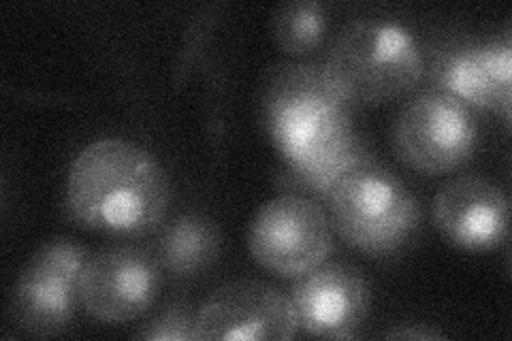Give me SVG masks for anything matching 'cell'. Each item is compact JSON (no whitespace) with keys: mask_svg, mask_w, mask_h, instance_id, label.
Listing matches in <instances>:
<instances>
[{"mask_svg":"<svg viewBox=\"0 0 512 341\" xmlns=\"http://www.w3.org/2000/svg\"><path fill=\"white\" fill-rule=\"evenodd\" d=\"M220 252L216 226L203 216L175 218L160 237L158 258L175 275H195L210 267Z\"/></svg>","mask_w":512,"mask_h":341,"instance_id":"cell-13","label":"cell"},{"mask_svg":"<svg viewBox=\"0 0 512 341\" xmlns=\"http://www.w3.org/2000/svg\"><path fill=\"white\" fill-rule=\"evenodd\" d=\"M438 231L459 248L489 250L506 239L508 197L500 186L478 175L448 182L434 199Z\"/></svg>","mask_w":512,"mask_h":341,"instance_id":"cell-11","label":"cell"},{"mask_svg":"<svg viewBox=\"0 0 512 341\" xmlns=\"http://www.w3.org/2000/svg\"><path fill=\"white\" fill-rule=\"evenodd\" d=\"M297 329L293 301L261 282L222 286L195 314V337L201 341H284Z\"/></svg>","mask_w":512,"mask_h":341,"instance_id":"cell-8","label":"cell"},{"mask_svg":"<svg viewBox=\"0 0 512 341\" xmlns=\"http://www.w3.org/2000/svg\"><path fill=\"white\" fill-rule=\"evenodd\" d=\"M263 116L295 180L323 199L350 167L370 158L352 135L348 103L323 64H286L271 73Z\"/></svg>","mask_w":512,"mask_h":341,"instance_id":"cell-1","label":"cell"},{"mask_svg":"<svg viewBox=\"0 0 512 341\" xmlns=\"http://www.w3.org/2000/svg\"><path fill=\"white\" fill-rule=\"evenodd\" d=\"M389 337H393V339H440L442 335L440 333H431V331L408 329V331H391Z\"/></svg>","mask_w":512,"mask_h":341,"instance_id":"cell-16","label":"cell"},{"mask_svg":"<svg viewBox=\"0 0 512 341\" xmlns=\"http://www.w3.org/2000/svg\"><path fill=\"white\" fill-rule=\"evenodd\" d=\"M158 267L139 248H111L92 256L79 282V301L101 322H126L143 314L158 295Z\"/></svg>","mask_w":512,"mask_h":341,"instance_id":"cell-9","label":"cell"},{"mask_svg":"<svg viewBox=\"0 0 512 341\" xmlns=\"http://www.w3.org/2000/svg\"><path fill=\"white\" fill-rule=\"evenodd\" d=\"M510 75L512 45L508 41L461 47L438 64L442 92L476 107L500 109L504 118L510 116Z\"/></svg>","mask_w":512,"mask_h":341,"instance_id":"cell-12","label":"cell"},{"mask_svg":"<svg viewBox=\"0 0 512 341\" xmlns=\"http://www.w3.org/2000/svg\"><path fill=\"white\" fill-rule=\"evenodd\" d=\"M169 184L158 162L124 139L90 143L67 180V209L86 229L148 231L163 220Z\"/></svg>","mask_w":512,"mask_h":341,"instance_id":"cell-2","label":"cell"},{"mask_svg":"<svg viewBox=\"0 0 512 341\" xmlns=\"http://www.w3.org/2000/svg\"><path fill=\"white\" fill-rule=\"evenodd\" d=\"M291 301L303 331L327 339H348L370 312V286L355 267L323 263L301 275Z\"/></svg>","mask_w":512,"mask_h":341,"instance_id":"cell-10","label":"cell"},{"mask_svg":"<svg viewBox=\"0 0 512 341\" xmlns=\"http://www.w3.org/2000/svg\"><path fill=\"white\" fill-rule=\"evenodd\" d=\"M476 145L468 107L442 90L412 99L395 124V150L408 167L440 175L463 165Z\"/></svg>","mask_w":512,"mask_h":341,"instance_id":"cell-6","label":"cell"},{"mask_svg":"<svg viewBox=\"0 0 512 341\" xmlns=\"http://www.w3.org/2000/svg\"><path fill=\"white\" fill-rule=\"evenodd\" d=\"M323 69L348 105H380L419 84L423 54L402 24L365 18L338 32Z\"/></svg>","mask_w":512,"mask_h":341,"instance_id":"cell-3","label":"cell"},{"mask_svg":"<svg viewBox=\"0 0 512 341\" xmlns=\"http://www.w3.org/2000/svg\"><path fill=\"white\" fill-rule=\"evenodd\" d=\"M248 246L254 261L280 278H301L333 250L331 220L314 201L284 194L256 214Z\"/></svg>","mask_w":512,"mask_h":341,"instance_id":"cell-5","label":"cell"},{"mask_svg":"<svg viewBox=\"0 0 512 341\" xmlns=\"http://www.w3.org/2000/svg\"><path fill=\"white\" fill-rule=\"evenodd\" d=\"M86 254L71 241H52L30 258L13 290L11 314L30 335L52 337L69 327Z\"/></svg>","mask_w":512,"mask_h":341,"instance_id":"cell-7","label":"cell"},{"mask_svg":"<svg viewBox=\"0 0 512 341\" xmlns=\"http://www.w3.org/2000/svg\"><path fill=\"white\" fill-rule=\"evenodd\" d=\"M327 30L325 9L312 0L286 3L274 13V39L288 56H308Z\"/></svg>","mask_w":512,"mask_h":341,"instance_id":"cell-14","label":"cell"},{"mask_svg":"<svg viewBox=\"0 0 512 341\" xmlns=\"http://www.w3.org/2000/svg\"><path fill=\"white\" fill-rule=\"evenodd\" d=\"M333 229L359 252L393 254L419 226V203L393 173L365 158L350 167L327 194Z\"/></svg>","mask_w":512,"mask_h":341,"instance_id":"cell-4","label":"cell"},{"mask_svg":"<svg viewBox=\"0 0 512 341\" xmlns=\"http://www.w3.org/2000/svg\"><path fill=\"white\" fill-rule=\"evenodd\" d=\"M141 339L150 341H186L195 337V314H190L184 305H173L163 314H158L143 333Z\"/></svg>","mask_w":512,"mask_h":341,"instance_id":"cell-15","label":"cell"}]
</instances>
